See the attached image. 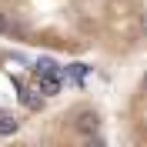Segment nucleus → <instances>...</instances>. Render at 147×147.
Here are the masks:
<instances>
[{
	"mask_svg": "<svg viewBox=\"0 0 147 147\" xmlns=\"http://www.w3.org/2000/svg\"><path fill=\"white\" fill-rule=\"evenodd\" d=\"M0 37L64 57L130 60L147 50V0H0Z\"/></svg>",
	"mask_w": 147,
	"mask_h": 147,
	"instance_id": "obj_1",
	"label": "nucleus"
},
{
	"mask_svg": "<svg viewBox=\"0 0 147 147\" xmlns=\"http://www.w3.org/2000/svg\"><path fill=\"white\" fill-rule=\"evenodd\" d=\"M117 127H120V140L147 147V67L134 77V84L124 94Z\"/></svg>",
	"mask_w": 147,
	"mask_h": 147,
	"instance_id": "obj_2",
	"label": "nucleus"
}]
</instances>
